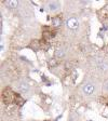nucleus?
I'll list each match as a JSON object with an SVG mask.
<instances>
[{"mask_svg": "<svg viewBox=\"0 0 108 121\" xmlns=\"http://www.w3.org/2000/svg\"><path fill=\"white\" fill-rule=\"evenodd\" d=\"M97 88V82L93 78H86V80L81 83L80 91L81 94H83L86 97H91L96 93Z\"/></svg>", "mask_w": 108, "mask_h": 121, "instance_id": "obj_1", "label": "nucleus"}, {"mask_svg": "<svg viewBox=\"0 0 108 121\" xmlns=\"http://www.w3.org/2000/svg\"><path fill=\"white\" fill-rule=\"evenodd\" d=\"M93 65L95 70L98 73H108V60L103 57H95L93 60Z\"/></svg>", "mask_w": 108, "mask_h": 121, "instance_id": "obj_2", "label": "nucleus"}, {"mask_svg": "<svg viewBox=\"0 0 108 121\" xmlns=\"http://www.w3.org/2000/svg\"><path fill=\"white\" fill-rule=\"evenodd\" d=\"M16 89L20 91L21 94H24V95H28L29 93H31V86H30V83L28 82L26 79H21L20 81H17L16 83Z\"/></svg>", "mask_w": 108, "mask_h": 121, "instance_id": "obj_3", "label": "nucleus"}, {"mask_svg": "<svg viewBox=\"0 0 108 121\" xmlns=\"http://www.w3.org/2000/svg\"><path fill=\"white\" fill-rule=\"evenodd\" d=\"M43 8L47 12H58L60 10V1H48L43 4Z\"/></svg>", "mask_w": 108, "mask_h": 121, "instance_id": "obj_4", "label": "nucleus"}, {"mask_svg": "<svg viewBox=\"0 0 108 121\" xmlns=\"http://www.w3.org/2000/svg\"><path fill=\"white\" fill-rule=\"evenodd\" d=\"M66 26L69 30H73V31H76V30L79 28V20L77 16L75 15H71L66 20Z\"/></svg>", "mask_w": 108, "mask_h": 121, "instance_id": "obj_5", "label": "nucleus"}, {"mask_svg": "<svg viewBox=\"0 0 108 121\" xmlns=\"http://www.w3.org/2000/svg\"><path fill=\"white\" fill-rule=\"evenodd\" d=\"M67 54V49L64 44H60L55 48V51H54V57L57 58V60H60V58H64Z\"/></svg>", "mask_w": 108, "mask_h": 121, "instance_id": "obj_6", "label": "nucleus"}, {"mask_svg": "<svg viewBox=\"0 0 108 121\" xmlns=\"http://www.w3.org/2000/svg\"><path fill=\"white\" fill-rule=\"evenodd\" d=\"M51 23H52V26L54 28H58V27H60L63 21H62V18H60V16H53V17L51 18Z\"/></svg>", "mask_w": 108, "mask_h": 121, "instance_id": "obj_7", "label": "nucleus"}, {"mask_svg": "<svg viewBox=\"0 0 108 121\" xmlns=\"http://www.w3.org/2000/svg\"><path fill=\"white\" fill-rule=\"evenodd\" d=\"M5 5L11 10H14L18 7V1L17 0H7L5 1Z\"/></svg>", "mask_w": 108, "mask_h": 121, "instance_id": "obj_8", "label": "nucleus"}, {"mask_svg": "<svg viewBox=\"0 0 108 121\" xmlns=\"http://www.w3.org/2000/svg\"><path fill=\"white\" fill-rule=\"evenodd\" d=\"M48 65H49V67H50V68L56 67V66L58 65V60H57V58H55V57H51V58H49V60H48Z\"/></svg>", "mask_w": 108, "mask_h": 121, "instance_id": "obj_9", "label": "nucleus"}, {"mask_svg": "<svg viewBox=\"0 0 108 121\" xmlns=\"http://www.w3.org/2000/svg\"><path fill=\"white\" fill-rule=\"evenodd\" d=\"M102 91L104 94H108V78L104 80L103 84H102Z\"/></svg>", "mask_w": 108, "mask_h": 121, "instance_id": "obj_10", "label": "nucleus"}, {"mask_svg": "<svg viewBox=\"0 0 108 121\" xmlns=\"http://www.w3.org/2000/svg\"><path fill=\"white\" fill-rule=\"evenodd\" d=\"M0 51H1V53H3V51H4V42H3L2 37H1V41H0Z\"/></svg>", "mask_w": 108, "mask_h": 121, "instance_id": "obj_11", "label": "nucleus"}, {"mask_svg": "<svg viewBox=\"0 0 108 121\" xmlns=\"http://www.w3.org/2000/svg\"><path fill=\"white\" fill-rule=\"evenodd\" d=\"M43 121H50V120H43Z\"/></svg>", "mask_w": 108, "mask_h": 121, "instance_id": "obj_12", "label": "nucleus"}]
</instances>
